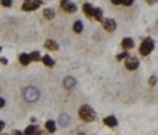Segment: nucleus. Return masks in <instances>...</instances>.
Returning <instances> with one entry per match:
<instances>
[{"label": "nucleus", "mask_w": 158, "mask_h": 135, "mask_svg": "<svg viewBox=\"0 0 158 135\" xmlns=\"http://www.w3.org/2000/svg\"><path fill=\"white\" fill-rule=\"evenodd\" d=\"M41 6V1L39 0H26L25 3L22 4V10H35V9H38Z\"/></svg>", "instance_id": "20e7f679"}, {"label": "nucleus", "mask_w": 158, "mask_h": 135, "mask_svg": "<svg viewBox=\"0 0 158 135\" xmlns=\"http://www.w3.org/2000/svg\"><path fill=\"white\" fill-rule=\"evenodd\" d=\"M61 7H62L65 12H68V13H73V12L77 10L76 4H74V3H71L70 0H61Z\"/></svg>", "instance_id": "39448f33"}, {"label": "nucleus", "mask_w": 158, "mask_h": 135, "mask_svg": "<svg viewBox=\"0 0 158 135\" xmlns=\"http://www.w3.org/2000/svg\"><path fill=\"white\" fill-rule=\"evenodd\" d=\"M29 57H31V61H39V60H41V55H39L38 51H35V52H32V54H29Z\"/></svg>", "instance_id": "412c9836"}, {"label": "nucleus", "mask_w": 158, "mask_h": 135, "mask_svg": "<svg viewBox=\"0 0 158 135\" xmlns=\"http://www.w3.org/2000/svg\"><path fill=\"white\" fill-rule=\"evenodd\" d=\"M148 3L149 4H154V3H157V0H148Z\"/></svg>", "instance_id": "c756f323"}, {"label": "nucleus", "mask_w": 158, "mask_h": 135, "mask_svg": "<svg viewBox=\"0 0 158 135\" xmlns=\"http://www.w3.org/2000/svg\"><path fill=\"white\" fill-rule=\"evenodd\" d=\"M79 115H80V118H81L83 121H86V122H91V121L96 119V113H94V111L91 109L90 106H87V105H84V106L80 108Z\"/></svg>", "instance_id": "f257e3e1"}, {"label": "nucleus", "mask_w": 158, "mask_h": 135, "mask_svg": "<svg viewBox=\"0 0 158 135\" xmlns=\"http://www.w3.org/2000/svg\"><path fill=\"white\" fill-rule=\"evenodd\" d=\"M45 46L48 49H51V51H57L58 49V44H57L55 41H51V39H48L45 42Z\"/></svg>", "instance_id": "f8f14e48"}, {"label": "nucleus", "mask_w": 158, "mask_h": 135, "mask_svg": "<svg viewBox=\"0 0 158 135\" xmlns=\"http://www.w3.org/2000/svg\"><path fill=\"white\" fill-rule=\"evenodd\" d=\"M83 10H84V13H86L89 18L93 16V6H91L90 3H86V4L83 6Z\"/></svg>", "instance_id": "ddd939ff"}, {"label": "nucleus", "mask_w": 158, "mask_h": 135, "mask_svg": "<svg viewBox=\"0 0 158 135\" xmlns=\"http://www.w3.org/2000/svg\"><path fill=\"white\" fill-rule=\"evenodd\" d=\"M134 3V0H122V4H125V6H131Z\"/></svg>", "instance_id": "5701e85b"}, {"label": "nucleus", "mask_w": 158, "mask_h": 135, "mask_svg": "<svg viewBox=\"0 0 158 135\" xmlns=\"http://www.w3.org/2000/svg\"><path fill=\"white\" fill-rule=\"evenodd\" d=\"M73 29H74V32H77V34H80V32L83 31V23L80 22V21H77V22H74V26H73Z\"/></svg>", "instance_id": "6ab92c4d"}, {"label": "nucleus", "mask_w": 158, "mask_h": 135, "mask_svg": "<svg viewBox=\"0 0 158 135\" xmlns=\"http://www.w3.org/2000/svg\"><path fill=\"white\" fill-rule=\"evenodd\" d=\"M0 52H1V46H0Z\"/></svg>", "instance_id": "2f4dec72"}, {"label": "nucleus", "mask_w": 158, "mask_h": 135, "mask_svg": "<svg viewBox=\"0 0 158 135\" xmlns=\"http://www.w3.org/2000/svg\"><path fill=\"white\" fill-rule=\"evenodd\" d=\"M68 122H70V116L68 115H61L60 116V124L62 125V126H67Z\"/></svg>", "instance_id": "f3484780"}, {"label": "nucleus", "mask_w": 158, "mask_h": 135, "mask_svg": "<svg viewBox=\"0 0 158 135\" xmlns=\"http://www.w3.org/2000/svg\"><path fill=\"white\" fill-rule=\"evenodd\" d=\"M0 63H1V64H7V60H6V58H0Z\"/></svg>", "instance_id": "cd10ccee"}, {"label": "nucleus", "mask_w": 158, "mask_h": 135, "mask_svg": "<svg viewBox=\"0 0 158 135\" xmlns=\"http://www.w3.org/2000/svg\"><path fill=\"white\" fill-rule=\"evenodd\" d=\"M42 63L45 64V66H48V67H52L55 63L52 61V58L51 57H48V55H45V57H42Z\"/></svg>", "instance_id": "2eb2a0df"}, {"label": "nucleus", "mask_w": 158, "mask_h": 135, "mask_svg": "<svg viewBox=\"0 0 158 135\" xmlns=\"http://www.w3.org/2000/svg\"><path fill=\"white\" fill-rule=\"evenodd\" d=\"M36 131H38V129H36V126L31 125V126H28V128L25 129V135H35Z\"/></svg>", "instance_id": "a211bd4d"}, {"label": "nucleus", "mask_w": 158, "mask_h": 135, "mask_svg": "<svg viewBox=\"0 0 158 135\" xmlns=\"http://www.w3.org/2000/svg\"><path fill=\"white\" fill-rule=\"evenodd\" d=\"M157 23H158V21H157Z\"/></svg>", "instance_id": "72a5a7b5"}, {"label": "nucleus", "mask_w": 158, "mask_h": 135, "mask_svg": "<svg viewBox=\"0 0 158 135\" xmlns=\"http://www.w3.org/2000/svg\"><path fill=\"white\" fill-rule=\"evenodd\" d=\"M19 61H21V64H23V66H28V64L31 63V57L28 55V54H21Z\"/></svg>", "instance_id": "4468645a"}, {"label": "nucleus", "mask_w": 158, "mask_h": 135, "mask_svg": "<svg viewBox=\"0 0 158 135\" xmlns=\"http://www.w3.org/2000/svg\"><path fill=\"white\" fill-rule=\"evenodd\" d=\"M3 106H4V99H3V97H0V109H1Z\"/></svg>", "instance_id": "bb28decb"}, {"label": "nucleus", "mask_w": 158, "mask_h": 135, "mask_svg": "<svg viewBox=\"0 0 158 135\" xmlns=\"http://www.w3.org/2000/svg\"><path fill=\"white\" fill-rule=\"evenodd\" d=\"M54 15H55V13H54L52 9H45V10H44V16H45L46 19H52Z\"/></svg>", "instance_id": "aec40b11"}, {"label": "nucleus", "mask_w": 158, "mask_h": 135, "mask_svg": "<svg viewBox=\"0 0 158 135\" xmlns=\"http://www.w3.org/2000/svg\"><path fill=\"white\" fill-rule=\"evenodd\" d=\"M23 97H25L26 102L38 100V97H39V90L32 87V86H31V87H26V89L23 90Z\"/></svg>", "instance_id": "f03ea898"}, {"label": "nucleus", "mask_w": 158, "mask_h": 135, "mask_svg": "<svg viewBox=\"0 0 158 135\" xmlns=\"http://www.w3.org/2000/svg\"><path fill=\"white\" fill-rule=\"evenodd\" d=\"M13 135H22V132H19V131H15V132H13Z\"/></svg>", "instance_id": "7c9ffc66"}, {"label": "nucleus", "mask_w": 158, "mask_h": 135, "mask_svg": "<svg viewBox=\"0 0 158 135\" xmlns=\"http://www.w3.org/2000/svg\"><path fill=\"white\" fill-rule=\"evenodd\" d=\"M76 84H77V81H76L74 77H65V79H64V87H65V89H68V90L74 89Z\"/></svg>", "instance_id": "0eeeda50"}, {"label": "nucleus", "mask_w": 158, "mask_h": 135, "mask_svg": "<svg viewBox=\"0 0 158 135\" xmlns=\"http://www.w3.org/2000/svg\"><path fill=\"white\" fill-rule=\"evenodd\" d=\"M122 46H123L125 49H131V48H134V41L131 38H125L123 41H122Z\"/></svg>", "instance_id": "9b49d317"}, {"label": "nucleus", "mask_w": 158, "mask_h": 135, "mask_svg": "<svg viewBox=\"0 0 158 135\" xmlns=\"http://www.w3.org/2000/svg\"><path fill=\"white\" fill-rule=\"evenodd\" d=\"M1 4L4 7H9V6H12V0H1Z\"/></svg>", "instance_id": "4be33fe9"}, {"label": "nucleus", "mask_w": 158, "mask_h": 135, "mask_svg": "<svg viewBox=\"0 0 158 135\" xmlns=\"http://www.w3.org/2000/svg\"><path fill=\"white\" fill-rule=\"evenodd\" d=\"M125 66H126L128 70H135V68H138V66H139V61H138L136 58H128V61L125 63Z\"/></svg>", "instance_id": "6e6552de"}, {"label": "nucleus", "mask_w": 158, "mask_h": 135, "mask_svg": "<svg viewBox=\"0 0 158 135\" xmlns=\"http://www.w3.org/2000/svg\"><path fill=\"white\" fill-rule=\"evenodd\" d=\"M93 16H94L96 21L102 22L103 21V10L102 9H93Z\"/></svg>", "instance_id": "9d476101"}, {"label": "nucleus", "mask_w": 158, "mask_h": 135, "mask_svg": "<svg viewBox=\"0 0 158 135\" xmlns=\"http://www.w3.org/2000/svg\"><path fill=\"white\" fill-rule=\"evenodd\" d=\"M103 26L107 32H113L116 29V22L113 19H106V21H103Z\"/></svg>", "instance_id": "423d86ee"}, {"label": "nucleus", "mask_w": 158, "mask_h": 135, "mask_svg": "<svg viewBox=\"0 0 158 135\" xmlns=\"http://www.w3.org/2000/svg\"><path fill=\"white\" fill-rule=\"evenodd\" d=\"M79 135H84V134H79Z\"/></svg>", "instance_id": "473e14b6"}, {"label": "nucleus", "mask_w": 158, "mask_h": 135, "mask_svg": "<svg viewBox=\"0 0 158 135\" xmlns=\"http://www.w3.org/2000/svg\"><path fill=\"white\" fill-rule=\"evenodd\" d=\"M152 49H154V41L151 38H145L141 44V48H139L141 54L142 55H149L152 52Z\"/></svg>", "instance_id": "7ed1b4c3"}, {"label": "nucleus", "mask_w": 158, "mask_h": 135, "mask_svg": "<svg viewBox=\"0 0 158 135\" xmlns=\"http://www.w3.org/2000/svg\"><path fill=\"white\" fill-rule=\"evenodd\" d=\"M126 57H128V54H126V52H122V54L118 55V60H123V58H126Z\"/></svg>", "instance_id": "393cba45"}, {"label": "nucleus", "mask_w": 158, "mask_h": 135, "mask_svg": "<svg viewBox=\"0 0 158 135\" xmlns=\"http://www.w3.org/2000/svg\"><path fill=\"white\" fill-rule=\"evenodd\" d=\"M3 128H4V122H1V121H0V131H1Z\"/></svg>", "instance_id": "c85d7f7f"}, {"label": "nucleus", "mask_w": 158, "mask_h": 135, "mask_svg": "<svg viewBox=\"0 0 158 135\" xmlns=\"http://www.w3.org/2000/svg\"><path fill=\"white\" fill-rule=\"evenodd\" d=\"M104 124L107 125V126H116L118 125V121H116V118L115 116H107V118H104Z\"/></svg>", "instance_id": "1a4fd4ad"}, {"label": "nucleus", "mask_w": 158, "mask_h": 135, "mask_svg": "<svg viewBox=\"0 0 158 135\" xmlns=\"http://www.w3.org/2000/svg\"><path fill=\"white\" fill-rule=\"evenodd\" d=\"M155 81H157V77H155V76H152V77L149 79V84H151V86H154V84H155Z\"/></svg>", "instance_id": "b1692460"}, {"label": "nucleus", "mask_w": 158, "mask_h": 135, "mask_svg": "<svg viewBox=\"0 0 158 135\" xmlns=\"http://www.w3.org/2000/svg\"><path fill=\"white\" fill-rule=\"evenodd\" d=\"M45 128L49 131V132H55V128H57L55 122H54V121H48V122L45 124Z\"/></svg>", "instance_id": "dca6fc26"}, {"label": "nucleus", "mask_w": 158, "mask_h": 135, "mask_svg": "<svg viewBox=\"0 0 158 135\" xmlns=\"http://www.w3.org/2000/svg\"><path fill=\"white\" fill-rule=\"evenodd\" d=\"M113 4H122V0H112Z\"/></svg>", "instance_id": "a878e982"}]
</instances>
